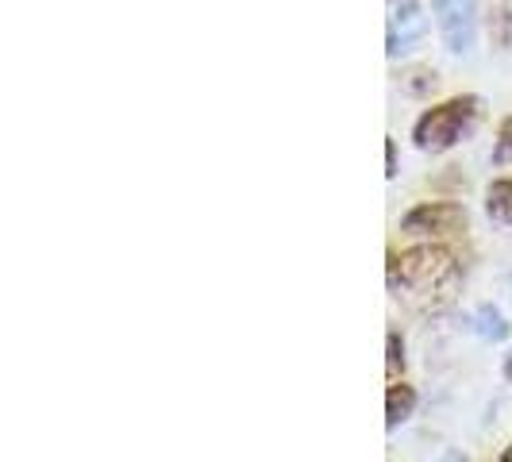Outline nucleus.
I'll use <instances>...</instances> for the list:
<instances>
[{"label":"nucleus","mask_w":512,"mask_h":462,"mask_svg":"<svg viewBox=\"0 0 512 462\" xmlns=\"http://www.w3.org/2000/svg\"><path fill=\"white\" fill-rule=\"evenodd\" d=\"M389 282L405 289L416 301H432V297H451V289L459 282V262L443 247H416L409 255L393 258Z\"/></svg>","instance_id":"f257e3e1"},{"label":"nucleus","mask_w":512,"mask_h":462,"mask_svg":"<svg viewBox=\"0 0 512 462\" xmlns=\"http://www.w3.org/2000/svg\"><path fill=\"white\" fill-rule=\"evenodd\" d=\"M478 108H482L478 97H451V101L428 108V112L416 120V131H412L416 147H420V151H432V154L455 147L462 135L474 128Z\"/></svg>","instance_id":"f03ea898"},{"label":"nucleus","mask_w":512,"mask_h":462,"mask_svg":"<svg viewBox=\"0 0 512 462\" xmlns=\"http://www.w3.org/2000/svg\"><path fill=\"white\" fill-rule=\"evenodd\" d=\"M389 58H401L420 47L424 31H428V20H424V8L416 0H389Z\"/></svg>","instance_id":"7ed1b4c3"},{"label":"nucleus","mask_w":512,"mask_h":462,"mask_svg":"<svg viewBox=\"0 0 512 462\" xmlns=\"http://www.w3.org/2000/svg\"><path fill=\"white\" fill-rule=\"evenodd\" d=\"M439 31L451 51H470L474 43V0H436Z\"/></svg>","instance_id":"20e7f679"},{"label":"nucleus","mask_w":512,"mask_h":462,"mask_svg":"<svg viewBox=\"0 0 512 462\" xmlns=\"http://www.w3.org/2000/svg\"><path fill=\"white\" fill-rule=\"evenodd\" d=\"M401 228L409 235H455L466 228V212L459 205H420L405 216Z\"/></svg>","instance_id":"39448f33"},{"label":"nucleus","mask_w":512,"mask_h":462,"mask_svg":"<svg viewBox=\"0 0 512 462\" xmlns=\"http://www.w3.org/2000/svg\"><path fill=\"white\" fill-rule=\"evenodd\" d=\"M412 405H416V393H412L409 385H389V397H385V424L397 428L401 420H409Z\"/></svg>","instance_id":"423d86ee"},{"label":"nucleus","mask_w":512,"mask_h":462,"mask_svg":"<svg viewBox=\"0 0 512 462\" xmlns=\"http://www.w3.org/2000/svg\"><path fill=\"white\" fill-rule=\"evenodd\" d=\"M486 208L493 220L501 224H512V178L509 181H493L486 193Z\"/></svg>","instance_id":"0eeeda50"},{"label":"nucleus","mask_w":512,"mask_h":462,"mask_svg":"<svg viewBox=\"0 0 512 462\" xmlns=\"http://www.w3.org/2000/svg\"><path fill=\"white\" fill-rule=\"evenodd\" d=\"M489 35H493L497 47H512V12L509 8H501V12L489 16Z\"/></svg>","instance_id":"6e6552de"},{"label":"nucleus","mask_w":512,"mask_h":462,"mask_svg":"<svg viewBox=\"0 0 512 462\" xmlns=\"http://www.w3.org/2000/svg\"><path fill=\"white\" fill-rule=\"evenodd\" d=\"M497 162H512V116L501 124V135H497Z\"/></svg>","instance_id":"1a4fd4ad"},{"label":"nucleus","mask_w":512,"mask_h":462,"mask_svg":"<svg viewBox=\"0 0 512 462\" xmlns=\"http://www.w3.org/2000/svg\"><path fill=\"white\" fill-rule=\"evenodd\" d=\"M401 362H405V355H401V339H397V335H389V378H397Z\"/></svg>","instance_id":"9d476101"},{"label":"nucleus","mask_w":512,"mask_h":462,"mask_svg":"<svg viewBox=\"0 0 512 462\" xmlns=\"http://www.w3.org/2000/svg\"><path fill=\"white\" fill-rule=\"evenodd\" d=\"M385 166H389L385 174L393 178V174H397V147H393V143H385Z\"/></svg>","instance_id":"9b49d317"},{"label":"nucleus","mask_w":512,"mask_h":462,"mask_svg":"<svg viewBox=\"0 0 512 462\" xmlns=\"http://www.w3.org/2000/svg\"><path fill=\"white\" fill-rule=\"evenodd\" d=\"M505 374L512 378V355H509V362H505Z\"/></svg>","instance_id":"f8f14e48"},{"label":"nucleus","mask_w":512,"mask_h":462,"mask_svg":"<svg viewBox=\"0 0 512 462\" xmlns=\"http://www.w3.org/2000/svg\"><path fill=\"white\" fill-rule=\"evenodd\" d=\"M501 462H512V447L505 451V455H501Z\"/></svg>","instance_id":"ddd939ff"},{"label":"nucleus","mask_w":512,"mask_h":462,"mask_svg":"<svg viewBox=\"0 0 512 462\" xmlns=\"http://www.w3.org/2000/svg\"><path fill=\"white\" fill-rule=\"evenodd\" d=\"M443 462H462V459H459V455H447V459H443Z\"/></svg>","instance_id":"4468645a"}]
</instances>
